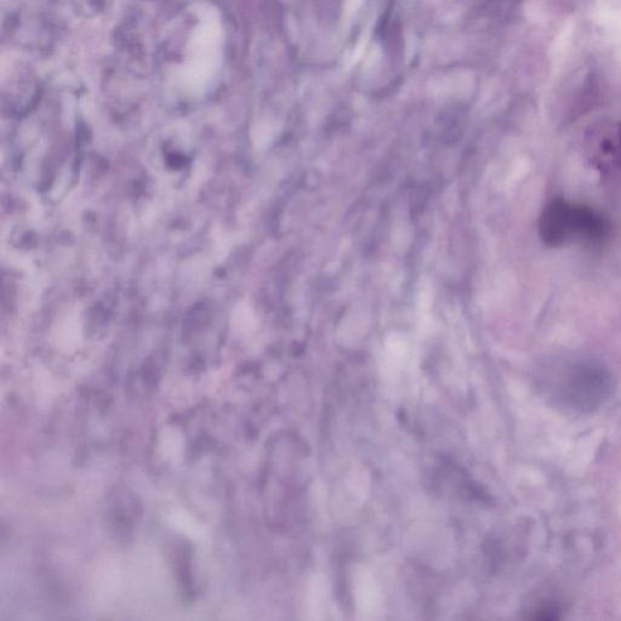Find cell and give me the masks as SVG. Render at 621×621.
<instances>
[{"instance_id":"obj_1","label":"cell","mask_w":621,"mask_h":621,"mask_svg":"<svg viewBox=\"0 0 621 621\" xmlns=\"http://www.w3.org/2000/svg\"><path fill=\"white\" fill-rule=\"evenodd\" d=\"M609 222L584 205L555 199L541 214L539 231L546 246L561 247L569 242L598 244L609 235Z\"/></svg>"},{"instance_id":"obj_2","label":"cell","mask_w":621,"mask_h":621,"mask_svg":"<svg viewBox=\"0 0 621 621\" xmlns=\"http://www.w3.org/2000/svg\"><path fill=\"white\" fill-rule=\"evenodd\" d=\"M562 400L574 408L591 410L600 406L611 391V379L595 364H578L563 380Z\"/></svg>"}]
</instances>
